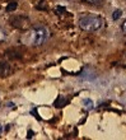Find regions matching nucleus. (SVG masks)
Returning a JSON list of instances; mask_svg holds the SVG:
<instances>
[{
    "label": "nucleus",
    "mask_w": 126,
    "mask_h": 140,
    "mask_svg": "<svg viewBox=\"0 0 126 140\" xmlns=\"http://www.w3.org/2000/svg\"><path fill=\"white\" fill-rule=\"evenodd\" d=\"M50 38V31L45 26H35L31 29H28L26 33H23L21 41L26 46L38 47L47 42Z\"/></svg>",
    "instance_id": "nucleus-1"
},
{
    "label": "nucleus",
    "mask_w": 126,
    "mask_h": 140,
    "mask_svg": "<svg viewBox=\"0 0 126 140\" xmlns=\"http://www.w3.org/2000/svg\"><path fill=\"white\" fill-rule=\"evenodd\" d=\"M103 26H104V19L99 15L89 14V15H84L79 19V27L87 32L99 31Z\"/></svg>",
    "instance_id": "nucleus-2"
},
{
    "label": "nucleus",
    "mask_w": 126,
    "mask_h": 140,
    "mask_svg": "<svg viewBox=\"0 0 126 140\" xmlns=\"http://www.w3.org/2000/svg\"><path fill=\"white\" fill-rule=\"evenodd\" d=\"M9 73H10V66L8 65V63L0 60V75L5 76V75H9Z\"/></svg>",
    "instance_id": "nucleus-3"
},
{
    "label": "nucleus",
    "mask_w": 126,
    "mask_h": 140,
    "mask_svg": "<svg viewBox=\"0 0 126 140\" xmlns=\"http://www.w3.org/2000/svg\"><path fill=\"white\" fill-rule=\"evenodd\" d=\"M82 103H83V107H84L85 110H88V111H90V110L94 108V102H93L90 98H84Z\"/></svg>",
    "instance_id": "nucleus-4"
},
{
    "label": "nucleus",
    "mask_w": 126,
    "mask_h": 140,
    "mask_svg": "<svg viewBox=\"0 0 126 140\" xmlns=\"http://www.w3.org/2000/svg\"><path fill=\"white\" fill-rule=\"evenodd\" d=\"M83 2L88 5H93V7H101L103 5L104 0H83Z\"/></svg>",
    "instance_id": "nucleus-5"
},
{
    "label": "nucleus",
    "mask_w": 126,
    "mask_h": 140,
    "mask_svg": "<svg viewBox=\"0 0 126 140\" xmlns=\"http://www.w3.org/2000/svg\"><path fill=\"white\" fill-rule=\"evenodd\" d=\"M8 37H9L8 31H7L5 28H3L2 26H0V42H4V41H7V40H8Z\"/></svg>",
    "instance_id": "nucleus-6"
},
{
    "label": "nucleus",
    "mask_w": 126,
    "mask_h": 140,
    "mask_svg": "<svg viewBox=\"0 0 126 140\" xmlns=\"http://www.w3.org/2000/svg\"><path fill=\"white\" fill-rule=\"evenodd\" d=\"M121 15H122V10H121V9H116V10L113 12L112 18H113V21H117L118 18H121Z\"/></svg>",
    "instance_id": "nucleus-7"
},
{
    "label": "nucleus",
    "mask_w": 126,
    "mask_h": 140,
    "mask_svg": "<svg viewBox=\"0 0 126 140\" xmlns=\"http://www.w3.org/2000/svg\"><path fill=\"white\" fill-rule=\"evenodd\" d=\"M121 29H122V32L126 35V19H125V21H123V23L121 24Z\"/></svg>",
    "instance_id": "nucleus-8"
},
{
    "label": "nucleus",
    "mask_w": 126,
    "mask_h": 140,
    "mask_svg": "<svg viewBox=\"0 0 126 140\" xmlns=\"http://www.w3.org/2000/svg\"><path fill=\"white\" fill-rule=\"evenodd\" d=\"M3 132V127H2V125H0V134Z\"/></svg>",
    "instance_id": "nucleus-9"
}]
</instances>
